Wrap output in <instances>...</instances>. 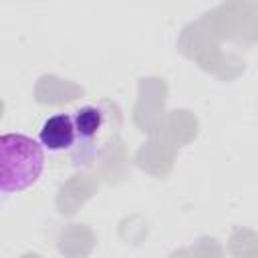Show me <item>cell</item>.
I'll return each mask as SVG.
<instances>
[{
	"label": "cell",
	"instance_id": "3",
	"mask_svg": "<svg viewBox=\"0 0 258 258\" xmlns=\"http://www.w3.org/2000/svg\"><path fill=\"white\" fill-rule=\"evenodd\" d=\"M75 127H77V135L83 137V139H89L93 135H97V131L101 129L103 125V113L101 109L93 107V105H87V107H81L77 113H75Z\"/></svg>",
	"mask_w": 258,
	"mask_h": 258
},
{
	"label": "cell",
	"instance_id": "1",
	"mask_svg": "<svg viewBox=\"0 0 258 258\" xmlns=\"http://www.w3.org/2000/svg\"><path fill=\"white\" fill-rule=\"evenodd\" d=\"M44 169L42 145L24 133H4L0 137V189L20 191L38 181Z\"/></svg>",
	"mask_w": 258,
	"mask_h": 258
},
{
	"label": "cell",
	"instance_id": "2",
	"mask_svg": "<svg viewBox=\"0 0 258 258\" xmlns=\"http://www.w3.org/2000/svg\"><path fill=\"white\" fill-rule=\"evenodd\" d=\"M77 137V127H75V119L67 113H56L52 117H48L42 125H40V145L48 151H62L69 149L75 143Z\"/></svg>",
	"mask_w": 258,
	"mask_h": 258
}]
</instances>
